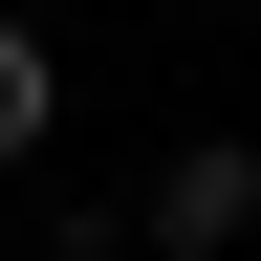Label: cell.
Returning <instances> with one entry per match:
<instances>
[{
	"label": "cell",
	"mask_w": 261,
	"mask_h": 261,
	"mask_svg": "<svg viewBox=\"0 0 261 261\" xmlns=\"http://www.w3.org/2000/svg\"><path fill=\"white\" fill-rule=\"evenodd\" d=\"M152 240H174V261H218V240H261V130H196L174 174H152Z\"/></svg>",
	"instance_id": "6da1fadb"
},
{
	"label": "cell",
	"mask_w": 261,
	"mask_h": 261,
	"mask_svg": "<svg viewBox=\"0 0 261 261\" xmlns=\"http://www.w3.org/2000/svg\"><path fill=\"white\" fill-rule=\"evenodd\" d=\"M44 109H65V65H44V22H0V152H44Z\"/></svg>",
	"instance_id": "7a4b0ae2"
}]
</instances>
